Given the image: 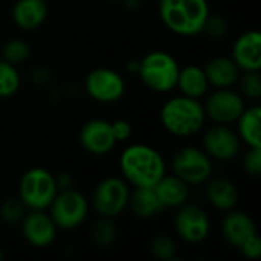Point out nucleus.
Listing matches in <instances>:
<instances>
[{"mask_svg":"<svg viewBox=\"0 0 261 261\" xmlns=\"http://www.w3.org/2000/svg\"><path fill=\"white\" fill-rule=\"evenodd\" d=\"M119 171L132 188H153L167 174V162L158 148L148 144H132L119 156Z\"/></svg>","mask_w":261,"mask_h":261,"instance_id":"nucleus-1","label":"nucleus"},{"mask_svg":"<svg viewBox=\"0 0 261 261\" xmlns=\"http://www.w3.org/2000/svg\"><path fill=\"white\" fill-rule=\"evenodd\" d=\"M158 14L170 32L196 37L202 34L211 8L208 0H158Z\"/></svg>","mask_w":261,"mask_h":261,"instance_id":"nucleus-2","label":"nucleus"},{"mask_svg":"<svg viewBox=\"0 0 261 261\" xmlns=\"http://www.w3.org/2000/svg\"><path fill=\"white\" fill-rule=\"evenodd\" d=\"M159 119L162 127L176 138H190L200 133L208 121L203 102L180 93L164 102Z\"/></svg>","mask_w":261,"mask_h":261,"instance_id":"nucleus-3","label":"nucleus"},{"mask_svg":"<svg viewBox=\"0 0 261 261\" xmlns=\"http://www.w3.org/2000/svg\"><path fill=\"white\" fill-rule=\"evenodd\" d=\"M179 72V61L167 50H151L139 60L138 76L147 89L156 93L173 92L177 84Z\"/></svg>","mask_w":261,"mask_h":261,"instance_id":"nucleus-4","label":"nucleus"},{"mask_svg":"<svg viewBox=\"0 0 261 261\" xmlns=\"http://www.w3.org/2000/svg\"><path fill=\"white\" fill-rule=\"evenodd\" d=\"M57 193L55 174L43 167L26 170L18 182V197L28 211H47Z\"/></svg>","mask_w":261,"mask_h":261,"instance_id":"nucleus-5","label":"nucleus"},{"mask_svg":"<svg viewBox=\"0 0 261 261\" xmlns=\"http://www.w3.org/2000/svg\"><path fill=\"white\" fill-rule=\"evenodd\" d=\"M47 211L58 231H75L87 220L90 202L81 191L72 187L58 190Z\"/></svg>","mask_w":261,"mask_h":261,"instance_id":"nucleus-6","label":"nucleus"},{"mask_svg":"<svg viewBox=\"0 0 261 261\" xmlns=\"http://www.w3.org/2000/svg\"><path fill=\"white\" fill-rule=\"evenodd\" d=\"M171 171L190 187H199L213 177L214 161L203 151V148L185 145L173 154Z\"/></svg>","mask_w":261,"mask_h":261,"instance_id":"nucleus-7","label":"nucleus"},{"mask_svg":"<svg viewBox=\"0 0 261 261\" xmlns=\"http://www.w3.org/2000/svg\"><path fill=\"white\" fill-rule=\"evenodd\" d=\"M132 187L122 177H106L93 190L90 205L101 217L116 219L128 206Z\"/></svg>","mask_w":261,"mask_h":261,"instance_id":"nucleus-8","label":"nucleus"},{"mask_svg":"<svg viewBox=\"0 0 261 261\" xmlns=\"http://www.w3.org/2000/svg\"><path fill=\"white\" fill-rule=\"evenodd\" d=\"M84 92L95 102L113 104L124 98L127 83L118 70L110 67H96L86 75Z\"/></svg>","mask_w":261,"mask_h":261,"instance_id":"nucleus-9","label":"nucleus"},{"mask_svg":"<svg viewBox=\"0 0 261 261\" xmlns=\"http://www.w3.org/2000/svg\"><path fill=\"white\" fill-rule=\"evenodd\" d=\"M174 231L185 243L200 245L211 234V219L202 206L187 202L177 208L174 216Z\"/></svg>","mask_w":261,"mask_h":261,"instance_id":"nucleus-10","label":"nucleus"},{"mask_svg":"<svg viewBox=\"0 0 261 261\" xmlns=\"http://www.w3.org/2000/svg\"><path fill=\"white\" fill-rule=\"evenodd\" d=\"M206 119L213 124L232 125L246 109V99L232 87L214 89L203 102Z\"/></svg>","mask_w":261,"mask_h":261,"instance_id":"nucleus-11","label":"nucleus"},{"mask_svg":"<svg viewBox=\"0 0 261 261\" xmlns=\"http://www.w3.org/2000/svg\"><path fill=\"white\" fill-rule=\"evenodd\" d=\"M242 141L231 125L213 124L203 132L202 148L203 151L217 162L234 161L242 151Z\"/></svg>","mask_w":261,"mask_h":261,"instance_id":"nucleus-12","label":"nucleus"},{"mask_svg":"<svg viewBox=\"0 0 261 261\" xmlns=\"http://www.w3.org/2000/svg\"><path fill=\"white\" fill-rule=\"evenodd\" d=\"M78 142L92 156H107L118 144L112 132V122L106 119H90L83 124L78 133Z\"/></svg>","mask_w":261,"mask_h":261,"instance_id":"nucleus-13","label":"nucleus"},{"mask_svg":"<svg viewBox=\"0 0 261 261\" xmlns=\"http://www.w3.org/2000/svg\"><path fill=\"white\" fill-rule=\"evenodd\" d=\"M20 231L23 240L37 249L49 248L55 239L58 228L46 211H28L20 222Z\"/></svg>","mask_w":261,"mask_h":261,"instance_id":"nucleus-14","label":"nucleus"},{"mask_svg":"<svg viewBox=\"0 0 261 261\" xmlns=\"http://www.w3.org/2000/svg\"><path fill=\"white\" fill-rule=\"evenodd\" d=\"M231 58L242 72L261 70V34L249 29L237 37L231 47Z\"/></svg>","mask_w":261,"mask_h":261,"instance_id":"nucleus-15","label":"nucleus"},{"mask_svg":"<svg viewBox=\"0 0 261 261\" xmlns=\"http://www.w3.org/2000/svg\"><path fill=\"white\" fill-rule=\"evenodd\" d=\"M220 232L222 237L232 246L240 248L249 237L257 234V226L254 219L245 213L239 211L237 208L225 213L222 222H220Z\"/></svg>","mask_w":261,"mask_h":261,"instance_id":"nucleus-16","label":"nucleus"},{"mask_svg":"<svg viewBox=\"0 0 261 261\" xmlns=\"http://www.w3.org/2000/svg\"><path fill=\"white\" fill-rule=\"evenodd\" d=\"M49 15L46 0H15L11 8V18L21 31H35L44 24Z\"/></svg>","mask_w":261,"mask_h":261,"instance_id":"nucleus-17","label":"nucleus"},{"mask_svg":"<svg viewBox=\"0 0 261 261\" xmlns=\"http://www.w3.org/2000/svg\"><path fill=\"white\" fill-rule=\"evenodd\" d=\"M205 194L210 205L220 213H228L237 208L240 200V191L237 185L226 177H211L206 182Z\"/></svg>","mask_w":261,"mask_h":261,"instance_id":"nucleus-18","label":"nucleus"},{"mask_svg":"<svg viewBox=\"0 0 261 261\" xmlns=\"http://www.w3.org/2000/svg\"><path fill=\"white\" fill-rule=\"evenodd\" d=\"M203 70H205L210 86L214 89L234 87L242 73V70L234 63V60L231 57H225V55L213 57L206 63Z\"/></svg>","mask_w":261,"mask_h":261,"instance_id":"nucleus-19","label":"nucleus"},{"mask_svg":"<svg viewBox=\"0 0 261 261\" xmlns=\"http://www.w3.org/2000/svg\"><path fill=\"white\" fill-rule=\"evenodd\" d=\"M153 188L165 210H177L191 196V187L174 174H165Z\"/></svg>","mask_w":261,"mask_h":261,"instance_id":"nucleus-20","label":"nucleus"},{"mask_svg":"<svg viewBox=\"0 0 261 261\" xmlns=\"http://www.w3.org/2000/svg\"><path fill=\"white\" fill-rule=\"evenodd\" d=\"M130 213L142 220L154 219L159 216L165 208L161 203L154 188L150 187H136L132 188L130 191V199H128V206Z\"/></svg>","mask_w":261,"mask_h":261,"instance_id":"nucleus-21","label":"nucleus"},{"mask_svg":"<svg viewBox=\"0 0 261 261\" xmlns=\"http://www.w3.org/2000/svg\"><path fill=\"white\" fill-rule=\"evenodd\" d=\"M210 87L211 86L208 83L203 67L197 64H188L185 67H180L177 84H176V89L179 90L180 95L194 99H202L203 96L208 95Z\"/></svg>","mask_w":261,"mask_h":261,"instance_id":"nucleus-22","label":"nucleus"},{"mask_svg":"<svg viewBox=\"0 0 261 261\" xmlns=\"http://www.w3.org/2000/svg\"><path fill=\"white\" fill-rule=\"evenodd\" d=\"M236 133L246 147H261V109L252 104L243 110L236 121Z\"/></svg>","mask_w":261,"mask_h":261,"instance_id":"nucleus-23","label":"nucleus"},{"mask_svg":"<svg viewBox=\"0 0 261 261\" xmlns=\"http://www.w3.org/2000/svg\"><path fill=\"white\" fill-rule=\"evenodd\" d=\"M89 239L99 249L110 248L118 239V226L115 219L98 216V219L89 228Z\"/></svg>","mask_w":261,"mask_h":261,"instance_id":"nucleus-24","label":"nucleus"},{"mask_svg":"<svg viewBox=\"0 0 261 261\" xmlns=\"http://www.w3.org/2000/svg\"><path fill=\"white\" fill-rule=\"evenodd\" d=\"M21 87V75L17 66L0 58V98L14 96Z\"/></svg>","mask_w":261,"mask_h":261,"instance_id":"nucleus-25","label":"nucleus"},{"mask_svg":"<svg viewBox=\"0 0 261 261\" xmlns=\"http://www.w3.org/2000/svg\"><path fill=\"white\" fill-rule=\"evenodd\" d=\"M31 57V46L26 40L23 38H11L8 40L3 47H2V60L14 64V66H20L23 63H26Z\"/></svg>","mask_w":261,"mask_h":261,"instance_id":"nucleus-26","label":"nucleus"},{"mask_svg":"<svg viewBox=\"0 0 261 261\" xmlns=\"http://www.w3.org/2000/svg\"><path fill=\"white\" fill-rule=\"evenodd\" d=\"M26 213H28V208L24 206V203L20 200L18 196L6 197L0 203V222L5 225H9V226L20 225Z\"/></svg>","mask_w":261,"mask_h":261,"instance_id":"nucleus-27","label":"nucleus"},{"mask_svg":"<svg viewBox=\"0 0 261 261\" xmlns=\"http://www.w3.org/2000/svg\"><path fill=\"white\" fill-rule=\"evenodd\" d=\"M150 252L151 255L159 261H171L176 258L179 252V246L174 237L168 234H159L153 237L150 243Z\"/></svg>","mask_w":261,"mask_h":261,"instance_id":"nucleus-28","label":"nucleus"},{"mask_svg":"<svg viewBox=\"0 0 261 261\" xmlns=\"http://www.w3.org/2000/svg\"><path fill=\"white\" fill-rule=\"evenodd\" d=\"M239 92L245 99L258 101L261 98V75L260 70L242 72L237 81Z\"/></svg>","mask_w":261,"mask_h":261,"instance_id":"nucleus-29","label":"nucleus"},{"mask_svg":"<svg viewBox=\"0 0 261 261\" xmlns=\"http://www.w3.org/2000/svg\"><path fill=\"white\" fill-rule=\"evenodd\" d=\"M202 32L206 34L213 40H222L229 32V23L223 15L211 12L208 15V18H206V21H205V26H203Z\"/></svg>","mask_w":261,"mask_h":261,"instance_id":"nucleus-30","label":"nucleus"},{"mask_svg":"<svg viewBox=\"0 0 261 261\" xmlns=\"http://www.w3.org/2000/svg\"><path fill=\"white\" fill-rule=\"evenodd\" d=\"M243 171L251 177L261 176V147H248L242 159Z\"/></svg>","mask_w":261,"mask_h":261,"instance_id":"nucleus-31","label":"nucleus"},{"mask_svg":"<svg viewBox=\"0 0 261 261\" xmlns=\"http://www.w3.org/2000/svg\"><path fill=\"white\" fill-rule=\"evenodd\" d=\"M240 254L246 258V260L255 261L261 257V239L257 234H254L252 237H249L240 248H239Z\"/></svg>","mask_w":261,"mask_h":261,"instance_id":"nucleus-32","label":"nucleus"},{"mask_svg":"<svg viewBox=\"0 0 261 261\" xmlns=\"http://www.w3.org/2000/svg\"><path fill=\"white\" fill-rule=\"evenodd\" d=\"M112 132L115 135V139L118 142H125L132 138L133 135V127L128 121L125 119H116L115 122H112Z\"/></svg>","mask_w":261,"mask_h":261,"instance_id":"nucleus-33","label":"nucleus"},{"mask_svg":"<svg viewBox=\"0 0 261 261\" xmlns=\"http://www.w3.org/2000/svg\"><path fill=\"white\" fill-rule=\"evenodd\" d=\"M31 81L38 86V87H44L52 81V72L47 67H35L31 72Z\"/></svg>","mask_w":261,"mask_h":261,"instance_id":"nucleus-34","label":"nucleus"},{"mask_svg":"<svg viewBox=\"0 0 261 261\" xmlns=\"http://www.w3.org/2000/svg\"><path fill=\"white\" fill-rule=\"evenodd\" d=\"M55 182H57L58 190H67V188H72L73 187V179L66 171H61V173L55 174Z\"/></svg>","mask_w":261,"mask_h":261,"instance_id":"nucleus-35","label":"nucleus"},{"mask_svg":"<svg viewBox=\"0 0 261 261\" xmlns=\"http://www.w3.org/2000/svg\"><path fill=\"white\" fill-rule=\"evenodd\" d=\"M141 3H142V0H122L124 8H127V9H130V11L139 9V8H141Z\"/></svg>","mask_w":261,"mask_h":261,"instance_id":"nucleus-36","label":"nucleus"},{"mask_svg":"<svg viewBox=\"0 0 261 261\" xmlns=\"http://www.w3.org/2000/svg\"><path fill=\"white\" fill-rule=\"evenodd\" d=\"M127 70H128V73H132V75H138V69H139V60H130L128 63H127Z\"/></svg>","mask_w":261,"mask_h":261,"instance_id":"nucleus-37","label":"nucleus"},{"mask_svg":"<svg viewBox=\"0 0 261 261\" xmlns=\"http://www.w3.org/2000/svg\"><path fill=\"white\" fill-rule=\"evenodd\" d=\"M3 255H5V254H3V249H2V246H0V261L3 260Z\"/></svg>","mask_w":261,"mask_h":261,"instance_id":"nucleus-38","label":"nucleus"}]
</instances>
